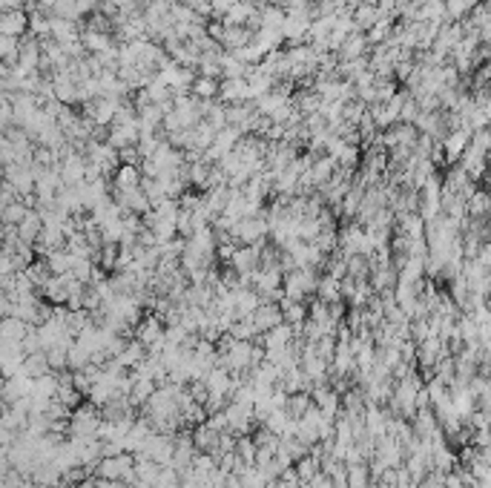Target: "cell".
Wrapping results in <instances>:
<instances>
[{"mask_svg": "<svg viewBox=\"0 0 491 488\" xmlns=\"http://www.w3.org/2000/svg\"><path fill=\"white\" fill-rule=\"evenodd\" d=\"M98 477L101 479H118V482H132V454H115V457H104L98 462Z\"/></svg>", "mask_w": 491, "mask_h": 488, "instance_id": "cell-1", "label": "cell"}, {"mask_svg": "<svg viewBox=\"0 0 491 488\" xmlns=\"http://www.w3.org/2000/svg\"><path fill=\"white\" fill-rule=\"evenodd\" d=\"M247 319L253 322L256 333H264V330H270V327H276L279 322H282V308H279L276 302H261Z\"/></svg>", "mask_w": 491, "mask_h": 488, "instance_id": "cell-2", "label": "cell"}, {"mask_svg": "<svg viewBox=\"0 0 491 488\" xmlns=\"http://www.w3.org/2000/svg\"><path fill=\"white\" fill-rule=\"evenodd\" d=\"M161 336H164L161 319H156V316H147V319H138V325H135V342H138V345H144V347H150V345H156V342H158Z\"/></svg>", "mask_w": 491, "mask_h": 488, "instance_id": "cell-3", "label": "cell"}, {"mask_svg": "<svg viewBox=\"0 0 491 488\" xmlns=\"http://www.w3.org/2000/svg\"><path fill=\"white\" fill-rule=\"evenodd\" d=\"M365 46H368V40H365V35H360V32H350L345 40H342V46L336 49V55H339V60H354V58H365Z\"/></svg>", "mask_w": 491, "mask_h": 488, "instance_id": "cell-4", "label": "cell"}, {"mask_svg": "<svg viewBox=\"0 0 491 488\" xmlns=\"http://www.w3.org/2000/svg\"><path fill=\"white\" fill-rule=\"evenodd\" d=\"M468 147V132L465 129H451V135L443 138V150H446V158L448 161H457Z\"/></svg>", "mask_w": 491, "mask_h": 488, "instance_id": "cell-5", "label": "cell"}, {"mask_svg": "<svg viewBox=\"0 0 491 488\" xmlns=\"http://www.w3.org/2000/svg\"><path fill=\"white\" fill-rule=\"evenodd\" d=\"M190 92H193L195 101H210V98H216V95H219V84H216V78H204V75H198V78H193Z\"/></svg>", "mask_w": 491, "mask_h": 488, "instance_id": "cell-6", "label": "cell"}, {"mask_svg": "<svg viewBox=\"0 0 491 488\" xmlns=\"http://www.w3.org/2000/svg\"><path fill=\"white\" fill-rule=\"evenodd\" d=\"M345 485H347V488H368V485H371L368 462H360V465H347V468H345Z\"/></svg>", "mask_w": 491, "mask_h": 488, "instance_id": "cell-7", "label": "cell"}, {"mask_svg": "<svg viewBox=\"0 0 491 488\" xmlns=\"http://www.w3.org/2000/svg\"><path fill=\"white\" fill-rule=\"evenodd\" d=\"M115 184H118V190H135V187H141V175H138V167H135V164L118 167Z\"/></svg>", "mask_w": 491, "mask_h": 488, "instance_id": "cell-8", "label": "cell"}, {"mask_svg": "<svg viewBox=\"0 0 491 488\" xmlns=\"http://www.w3.org/2000/svg\"><path fill=\"white\" fill-rule=\"evenodd\" d=\"M87 43L92 46V49H109V38L107 35H87Z\"/></svg>", "mask_w": 491, "mask_h": 488, "instance_id": "cell-9", "label": "cell"}, {"mask_svg": "<svg viewBox=\"0 0 491 488\" xmlns=\"http://www.w3.org/2000/svg\"><path fill=\"white\" fill-rule=\"evenodd\" d=\"M222 488H244V485L239 482V477H233V474H230V477L225 479V485H222Z\"/></svg>", "mask_w": 491, "mask_h": 488, "instance_id": "cell-10", "label": "cell"}, {"mask_svg": "<svg viewBox=\"0 0 491 488\" xmlns=\"http://www.w3.org/2000/svg\"><path fill=\"white\" fill-rule=\"evenodd\" d=\"M0 416H4V396H0Z\"/></svg>", "mask_w": 491, "mask_h": 488, "instance_id": "cell-11", "label": "cell"}, {"mask_svg": "<svg viewBox=\"0 0 491 488\" xmlns=\"http://www.w3.org/2000/svg\"><path fill=\"white\" fill-rule=\"evenodd\" d=\"M46 488H66V485H46Z\"/></svg>", "mask_w": 491, "mask_h": 488, "instance_id": "cell-12", "label": "cell"}]
</instances>
